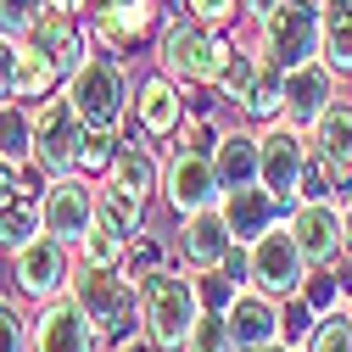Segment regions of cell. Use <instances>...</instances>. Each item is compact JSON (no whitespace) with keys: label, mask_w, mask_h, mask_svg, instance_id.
Instances as JSON below:
<instances>
[{"label":"cell","mask_w":352,"mask_h":352,"mask_svg":"<svg viewBox=\"0 0 352 352\" xmlns=\"http://www.w3.org/2000/svg\"><path fill=\"white\" fill-rule=\"evenodd\" d=\"M62 90H67L78 123L90 129V135H123V129H129V112H135V78H129L123 56L96 51Z\"/></svg>","instance_id":"obj_1"},{"label":"cell","mask_w":352,"mask_h":352,"mask_svg":"<svg viewBox=\"0 0 352 352\" xmlns=\"http://www.w3.org/2000/svg\"><path fill=\"white\" fill-rule=\"evenodd\" d=\"M230 51H235V39H230L224 28L190 23V17H179V12L162 23L157 45H151L157 67H162V73H173V78L185 84V90H196V84H218V73H224Z\"/></svg>","instance_id":"obj_2"},{"label":"cell","mask_w":352,"mask_h":352,"mask_svg":"<svg viewBox=\"0 0 352 352\" xmlns=\"http://www.w3.org/2000/svg\"><path fill=\"white\" fill-rule=\"evenodd\" d=\"M73 302L90 314V324L101 330V346H123L129 336H140V285L123 269H84L73 274Z\"/></svg>","instance_id":"obj_3"},{"label":"cell","mask_w":352,"mask_h":352,"mask_svg":"<svg viewBox=\"0 0 352 352\" xmlns=\"http://www.w3.org/2000/svg\"><path fill=\"white\" fill-rule=\"evenodd\" d=\"M201 319V285H196V269H162L140 285V330L168 346V352H179L190 324Z\"/></svg>","instance_id":"obj_4"},{"label":"cell","mask_w":352,"mask_h":352,"mask_svg":"<svg viewBox=\"0 0 352 352\" xmlns=\"http://www.w3.org/2000/svg\"><path fill=\"white\" fill-rule=\"evenodd\" d=\"M6 257H12V291H17L23 302L45 307V302H56V296H67V291H73L78 252H73L67 241H56V235L39 230L34 241H23V246H17V252H6Z\"/></svg>","instance_id":"obj_5"},{"label":"cell","mask_w":352,"mask_h":352,"mask_svg":"<svg viewBox=\"0 0 352 352\" xmlns=\"http://www.w3.org/2000/svg\"><path fill=\"white\" fill-rule=\"evenodd\" d=\"M84 140H90V129L78 123L67 90H56V96H45V101H34V168L45 173V179L78 173Z\"/></svg>","instance_id":"obj_6"},{"label":"cell","mask_w":352,"mask_h":352,"mask_svg":"<svg viewBox=\"0 0 352 352\" xmlns=\"http://www.w3.org/2000/svg\"><path fill=\"white\" fill-rule=\"evenodd\" d=\"M319 34H324V6H314V0H285L274 17L257 23V45L252 51L291 73V67L319 56Z\"/></svg>","instance_id":"obj_7"},{"label":"cell","mask_w":352,"mask_h":352,"mask_svg":"<svg viewBox=\"0 0 352 352\" xmlns=\"http://www.w3.org/2000/svg\"><path fill=\"white\" fill-rule=\"evenodd\" d=\"M307 162H314V140H307L302 129H291L285 118L257 129V185H263V190H274L285 207L302 201Z\"/></svg>","instance_id":"obj_8"},{"label":"cell","mask_w":352,"mask_h":352,"mask_svg":"<svg viewBox=\"0 0 352 352\" xmlns=\"http://www.w3.org/2000/svg\"><path fill=\"white\" fill-rule=\"evenodd\" d=\"M84 23H90L96 51H107V56H135V51L157 45V34H162L168 17H162L157 0H101Z\"/></svg>","instance_id":"obj_9"},{"label":"cell","mask_w":352,"mask_h":352,"mask_svg":"<svg viewBox=\"0 0 352 352\" xmlns=\"http://www.w3.org/2000/svg\"><path fill=\"white\" fill-rule=\"evenodd\" d=\"M101 218V190L90 173H62V179H45V190H39V230L78 246L84 230H90Z\"/></svg>","instance_id":"obj_10"},{"label":"cell","mask_w":352,"mask_h":352,"mask_svg":"<svg viewBox=\"0 0 352 352\" xmlns=\"http://www.w3.org/2000/svg\"><path fill=\"white\" fill-rule=\"evenodd\" d=\"M307 274H314V263L302 257L296 235L285 230V218L252 241V285H257V291H269V296L285 302V296H302Z\"/></svg>","instance_id":"obj_11"},{"label":"cell","mask_w":352,"mask_h":352,"mask_svg":"<svg viewBox=\"0 0 352 352\" xmlns=\"http://www.w3.org/2000/svg\"><path fill=\"white\" fill-rule=\"evenodd\" d=\"M185 118H190L185 84L173 78V73H162V67H151V73L135 84V112H129V123H135L151 146H157V140L173 146V135L185 129Z\"/></svg>","instance_id":"obj_12"},{"label":"cell","mask_w":352,"mask_h":352,"mask_svg":"<svg viewBox=\"0 0 352 352\" xmlns=\"http://www.w3.org/2000/svg\"><path fill=\"white\" fill-rule=\"evenodd\" d=\"M218 173H212V157L201 151H185V146H168L162 157V201L173 207V218H190L201 207H218Z\"/></svg>","instance_id":"obj_13"},{"label":"cell","mask_w":352,"mask_h":352,"mask_svg":"<svg viewBox=\"0 0 352 352\" xmlns=\"http://www.w3.org/2000/svg\"><path fill=\"white\" fill-rule=\"evenodd\" d=\"M285 230L296 235L302 257L314 263V269H330V263L346 252L341 201H291V207H285Z\"/></svg>","instance_id":"obj_14"},{"label":"cell","mask_w":352,"mask_h":352,"mask_svg":"<svg viewBox=\"0 0 352 352\" xmlns=\"http://www.w3.org/2000/svg\"><path fill=\"white\" fill-rule=\"evenodd\" d=\"M34 352H107V346H101V330L90 324V314L67 291L34 314Z\"/></svg>","instance_id":"obj_15"},{"label":"cell","mask_w":352,"mask_h":352,"mask_svg":"<svg viewBox=\"0 0 352 352\" xmlns=\"http://www.w3.org/2000/svg\"><path fill=\"white\" fill-rule=\"evenodd\" d=\"M39 190H45L39 168H6V185H0V252H17L23 241L39 235Z\"/></svg>","instance_id":"obj_16"},{"label":"cell","mask_w":352,"mask_h":352,"mask_svg":"<svg viewBox=\"0 0 352 352\" xmlns=\"http://www.w3.org/2000/svg\"><path fill=\"white\" fill-rule=\"evenodd\" d=\"M336 101H341V78H336L319 56L285 73V123L302 129V135H307V129H314Z\"/></svg>","instance_id":"obj_17"},{"label":"cell","mask_w":352,"mask_h":352,"mask_svg":"<svg viewBox=\"0 0 352 352\" xmlns=\"http://www.w3.org/2000/svg\"><path fill=\"white\" fill-rule=\"evenodd\" d=\"M230 246H235V230H230L224 207H201V212L179 218V230H173V252H179V263H185V269H196V274L218 269Z\"/></svg>","instance_id":"obj_18"},{"label":"cell","mask_w":352,"mask_h":352,"mask_svg":"<svg viewBox=\"0 0 352 352\" xmlns=\"http://www.w3.org/2000/svg\"><path fill=\"white\" fill-rule=\"evenodd\" d=\"M107 185H118V190H129V196H140V201H157L162 196V157H157V146L140 135H118V151H112V168L101 173Z\"/></svg>","instance_id":"obj_19"},{"label":"cell","mask_w":352,"mask_h":352,"mask_svg":"<svg viewBox=\"0 0 352 352\" xmlns=\"http://www.w3.org/2000/svg\"><path fill=\"white\" fill-rule=\"evenodd\" d=\"M28 45H39V51H45L67 78L84 67V62H90L96 56V39H90V23H84V17H73V12H45V17H39L34 28H28Z\"/></svg>","instance_id":"obj_20"},{"label":"cell","mask_w":352,"mask_h":352,"mask_svg":"<svg viewBox=\"0 0 352 352\" xmlns=\"http://www.w3.org/2000/svg\"><path fill=\"white\" fill-rule=\"evenodd\" d=\"M224 319H230V336H235V352H257V346H274L280 341V296L269 291H235V302L224 307Z\"/></svg>","instance_id":"obj_21"},{"label":"cell","mask_w":352,"mask_h":352,"mask_svg":"<svg viewBox=\"0 0 352 352\" xmlns=\"http://www.w3.org/2000/svg\"><path fill=\"white\" fill-rule=\"evenodd\" d=\"M218 207H224V218H230L235 241H257L263 230H274L280 218H285V201H280L274 190H263V185L224 190V196H218Z\"/></svg>","instance_id":"obj_22"},{"label":"cell","mask_w":352,"mask_h":352,"mask_svg":"<svg viewBox=\"0 0 352 352\" xmlns=\"http://www.w3.org/2000/svg\"><path fill=\"white\" fill-rule=\"evenodd\" d=\"M212 173H218V190L257 185V123L224 129V140H218V151H212Z\"/></svg>","instance_id":"obj_23"},{"label":"cell","mask_w":352,"mask_h":352,"mask_svg":"<svg viewBox=\"0 0 352 352\" xmlns=\"http://www.w3.org/2000/svg\"><path fill=\"white\" fill-rule=\"evenodd\" d=\"M62 84H67V73H62V67H56L45 51H39V45H28V39H23V51H17V78H12V96L34 107V101L56 96Z\"/></svg>","instance_id":"obj_24"},{"label":"cell","mask_w":352,"mask_h":352,"mask_svg":"<svg viewBox=\"0 0 352 352\" xmlns=\"http://www.w3.org/2000/svg\"><path fill=\"white\" fill-rule=\"evenodd\" d=\"M307 140H314V151L330 162V168H341V173H352V101L341 96L314 129H307Z\"/></svg>","instance_id":"obj_25"},{"label":"cell","mask_w":352,"mask_h":352,"mask_svg":"<svg viewBox=\"0 0 352 352\" xmlns=\"http://www.w3.org/2000/svg\"><path fill=\"white\" fill-rule=\"evenodd\" d=\"M0 162L6 168H34V107L6 96L0 101Z\"/></svg>","instance_id":"obj_26"},{"label":"cell","mask_w":352,"mask_h":352,"mask_svg":"<svg viewBox=\"0 0 352 352\" xmlns=\"http://www.w3.org/2000/svg\"><path fill=\"white\" fill-rule=\"evenodd\" d=\"M319 62L346 84L352 78V0L324 12V34H319Z\"/></svg>","instance_id":"obj_27"},{"label":"cell","mask_w":352,"mask_h":352,"mask_svg":"<svg viewBox=\"0 0 352 352\" xmlns=\"http://www.w3.org/2000/svg\"><path fill=\"white\" fill-rule=\"evenodd\" d=\"M241 118H246V123H257V129L285 118V67L263 62V73H257V84H252V101L241 107Z\"/></svg>","instance_id":"obj_28"},{"label":"cell","mask_w":352,"mask_h":352,"mask_svg":"<svg viewBox=\"0 0 352 352\" xmlns=\"http://www.w3.org/2000/svg\"><path fill=\"white\" fill-rule=\"evenodd\" d=\"M257 73H263V56L257 51H230V62H224V73H218V84H212V90H218V101H224V107H246L252 101V84H257Z\"/></svg>","instance_id":"obj_29"},{"label":"cell","mask_w":352,"mask_h":352,"mask_svg":"<svg viewBox=\"0 0 352 352\" xmlns=\"http://www.w3.org/2000/svg\"><path fill=\"white\" fill-rule=\"evenodd\" d=\"M73 252H78V263H84V269H123L129 235H123V230H112L107 218H96V224L84 230V241H78Z\"/></svg>","instance_id":"obj_30"},{"label":"cell","mask_w":352,"mask_h":352,"mask_svg":"<svg viewBox=\"0 0 352 352\" xmlns=\"http://www.w3.org/2000/svg\"><path fill=\"white\" fill-rule=\"evenodd\" d=\"M162 269H173V241H162V235L140 230L135 241H129V252H123V274L135 280V285H146V280H151V274H162Z\"/></svg>","instance_id":"obj_31"},{"label":"cell","mask_w":352,"mask_h":352,"mask_svg":"<svg viewBox=\"0 0 352 352\" xmlns=\"http://www.w3.org/2000/svg\"><path fill=\"white\" fill-rule=\"evenodd\" d=\"M96 190H101V218H107L112 230H123L129 241H135V235L146 230V207H151V201L129 196V190H118V185H107V179H96Z\"/></svg>","instance_id":"obj_32"},{"label":"cell","mask_w":352,"mask_h":352,"mask_svg":"<svg viewBox=\"0 0 352 352\" xmlns=\"http://www.w3.org/2000/svg\"><path fill=\"white\" fill-rule=\"evenodd\" d=\"M179 352H235V336H230V319L218 314V307H201V319L190 324L185 346Z\"/></svg>","instance_id":"obj_33"},{"label":"cell","mask_w":352,"mask_h":352,"mask_svg":"<svg viewBox=\"0 0 352 352\" xmlns=\"http://www.w3.org/2000/svg\"><path fill=\"white\" fill-rule=\"evenodd\" d=\"M0 352H34V319L23 314V296H0Z\"/></svg>","instance_id":"obj_34"},{"label":"cell","mask_w":352,"mask_h":352,"mask_svg":"<svg viewBox=\"0 0 352 352\" xmlns=\"http://www.w3.org/2000/svg\"><path fill=\"white\" fill-rule=\"evenodd\" d=\"M314 324H319V314H314V302H307V296H285V302H280V341H285V346L307 352Z\"/></svg>","instance_id":"obj_35"},{"label":"cell","mask_w":352,"mask_h":352,"mask_svg":"<svg viewBox=\"0 0 352 352\" xmlns=\"http://www.w3.org/2000/svg\"><path fill=\"white\" fill-rule=\"evenodd\" d=\"M307 352H352V314H346V307L319 314L314 336H307Z\"/></svg>","instance_id":"obj_36"},{"label":"cell","mask_w":352,"mask_h":352,"mask_svg":"<svg viewBox=\"0 0 352 352\" xmlns=\"http://www.w3.org/2000/svg\"><path fill=\"white\" fill-rule=\"evenodd\" d=\"M51 12V0H0V34L6 39H28V28Z\"/></svg>","instance_id":"obj_37"},{"label":"cell","mask_w":352,"mask_h":352,"mask_svg":"<svg viewBox=\"0 0 352 352\" xmlns=\"http://www.w3.org/2000/svg\"><path fill=\"white\" fill-rule=\"evenodd\" d=\"M179 17H190V23H207V28H235V17H241V0H179Z\"/></svg>","instance_id":"obj_38"},{"label":"cell","mask_w":352,"mask_h":352,"mask_svg":"<svg viewBox=\"0 0 352 352\" xmlns=\"http://www.w3.org/2000/svg\"><path fill=\"white\" fill-rule=\"evenodd\" d=\"M218 140H224V129H218L212 118H185V129H179V135H173V146H185V151H201V157H212L218 151Z\"/></svg>","instance_id":"obj_39"},{"label":"cell","mask_w":352,"mask_h":352,"mask_svg":"<svg viewBox=\"0 0 352 352\" xmlns=\"http://www.w3.org/2000/svg\"><path fill=\"white\" fill-rule=\"evenodd\" d=\"M302 296L314 302V314H330V307H346V296H341V280H336V269H314V274H307V285H302Z\"/></svg>","instance_id":"obj_40"},{"label":"cell","mask_w":352,"mask_h":352,"mask_svg":"<svg viewBox=\"0 0 352 352\" xmlns=\"http://www.w3.org/2000/svg\"><path fill=\"white\" fill-rule=\"evenodd\" d=\"M112 151H118V135H90V140H84V157H78V173L101 179V173L112 168Z\"/></svg>","instance_id":"obj_41"},{"label":"cell","mask_w":352,"mask_h":352,"mask_svg":"<svg viewBox=\"0 0 352 352\" xmlns=\"http://www.w3.org/2000/svg\"><path fill=\"white\" fill-rule=\"evenodd\" d=\"M196 285H201V307H218V314H224V307L235 302V291H241V285H230V280H224V269L196 274Z\"/></svg>","instance_id":"obj_42"},{"label":"cell","mask_w":352,"mask_h":352,"mask_svg":"<svg viewBox=\"0 0 352 352\" xmlns=\"http://www.w3.org/2000/svg\"><path fill=\"white\" fill-rule=\"evenodd\" d=\"M218 269H224V280H230V285H241V291H246V285H252V241H235V246L224 252V263H218Z\"/></svg>","instance_id":"obj_43"},{"label":"cell","mask_w":352,"mask_h":352,"mask_svg":"<svg viewBox=\"0 0 352 352\" xmlns=\"http://www.w3.org/2000/svg\"><path fill=\"white\" fill-rule=\"evenodd\" d=\"M17 51H23V39H6V34H0V101L12 96V78H17Z\"/></svg>","instance_id":"obj_44"},{"label":"cell","mask_w":352,"mask_h":352,"mask_svg":"<svg viewBox=\"0 0 352 352\" xmlns=\"http://www.w3.org/2000/svg\"><path fill=\"white\" fill-rule=\"evenodd\" d=\"M285 6V0H241V17H252V23H263V17H274Z\"/></svg>","instance_id":"obj_45"},{"label":"cell","mask_w":352,"mask_h":352,"mask_svg":"<svg viewBox=\"0 0 352 352\" xmlns=\"http://www.w3.org/2000/svg\"><path fill=\"white\" fill-rule=\"evenodd\" d=\"M112 352H168V346H157V341H151V336L140 330V336H129L123 346H112Z\"/></svg>","instance_id":"obj_46"},{"label":"cell","mask_w":352,"mask_h":352,"mask_svg":"<svg viewBox=\"0 0 352 352\" xmlns=\"http://www.w3.org/2000/svg\"><path fill=\"white\" fill-rule=\"evenodd\" d=\"M56 12H73V17H90L96 12V0H51Z\"/></svg>","instance_id":"obj_47"},{"label":"cell","mask_w":352,"mask_h":352,"mask_svg":"<svg viewBox=\"0 0 352 352\" xmlns=\"http://www.w3.org/2000/svg\"><path fill=\"white\" fill-rule=\"evenodd\" d=\"M341 224H346V252H352V201L341 207Z\"/></svg>","instance_id":"obj_48"},{"label":"cell","mask_w":352,"mask_h":352,"mask_svg":"<svg viewBox=\"0 0 352 352\" xmlns=\"http://www.w3.org/2000/svg\"><path fill=\"white\" fill-rule=\"evenodd\" d=\"M257 352H296V346H285V341H274V346H257Z\"/></svg>","instance_id":"obj_49"},{"label":"cell","mask_w":352,"mask_h":352,"mask_svg":"<svg viewBox=\"0 0 352 352\" xmlns=\"http://www.w3.org/2000/svg\"><path fill=\"white\" fill-rule=\"evenodd\" d=\"M314 6H324V12H330V6H341V0H314Z\"/></svg>","instance_id":"obj_50"},{"label":"cell","mask_w":352,"mask_h":352,"mask_svg":"<svg viewBox=\"0 0 352 352\" xmlns=\"http://www.w3.org/2000/svg\"><path fill=\"white\" fill-rule=\"evenodd\" d=\"M0 185H6V162H0Z\"/></svg>","instance_id":"obj_51"},{"label":"cell","mask_w":352,"mask_h":352,"mask_svg":"<svg viewBox=\"0 0 352 352\" xmlns=\"http://www.w3.org/2000/svg\"><path fill=\"white\" fill-rule=\"evenodd\" d=\"M346 314H352V302H346Z\"/></svg>","instance_id":"obj_52"},{"label":"cell","mask_w":352,"mask_h":352,"mask_svg":"<svg viewBox=\"0 0 352 352\" xmlns=\"http://www.w3.org/2000/svg\"><path fill=\"white\" fill-rule=\"evenodd\" d=\"M96 6H101V0H96Z\"/></svg>","instance_id":"obj_53"},{"label":"cell","mask_w":352,"mask_h":352,"mask_svg":"<svg viewBox=\"0 0 352 352\" xmlns=\"http://www.w3.org/2000/svg\"><path fill=\"white\" fill-rule=\"evenodd\" d=\"M157 6H162V0H157Z\"/></svg>","instance_id":"obj_54"}]
</instances>
